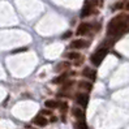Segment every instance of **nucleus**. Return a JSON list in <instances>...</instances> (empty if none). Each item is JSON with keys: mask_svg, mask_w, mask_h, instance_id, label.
Returning <instances> with one entry per match:
<instances>
[{"mask_svg": "<svg viewBox=\"0 0 129 129\" xmlns=\"http://www.w3.org/2000/svg\"><path fill=\"white\" fill-rule=\"evenodd\" d=\"M52 110H50V108H46V110H42L41 111V115H43V116H48V115H51V112Z\"/></svg>", "mask_w": 129, "mask_h": 129, "instance_id": "nucleus-20", "label": "nucleus"}, {"mask_svg": "<svg viewBox=\"0 0 129 129\" xmlns=\"http://www.w3.org/2000/svg\"><path fill=\"white\" fill-rule=\"evenodd\" d=\"M89 46V42L86 39H83V38H78V39H74L72 41V43L69 44V48L71 50H82Z\"/></svg>", "mask_w": 129, "mask_h": 129, "instance_id": "nucleus-6", "label": "nucleus"}, {"mask_svg": "<svg viewBox=\"0 0 129 129\" xmlns=\"http://www.w3.org/2000/svg\"><path fill=\"white\" fill-rule=\"evenodd\" d=\"M108 52H110V47L101 46L91 56H90V63H91L94 67H99L102 64V61L106 59V56L108 55Z\"/></svg>", "mask_w": 129, "mask_h": 129, "instance_id": "nucleus-2", "label": "nucleus"}, {"mask_svg": "<svg viewBox=\"0 0 129 129\" xmlns=\"http://www.w3.org/2000/svg\"><path fill=\"white\" fill-rule=\"evenodd\" d=\"M69 77H71V73L63 72L61 74H59L57 77H55L54 80H52V83H55V85H60V83H64Z\"/></svg>", "mask_w": 129, "mask_h": 129, "instance_id": "nucleus-12", "label": "nucleus"}, {"mask_svg": "<svg viewBox=\"0 0 129 129\" xmlns=\"http://www.w3.org/2000/svg\"><path fill=\"white\" fill-rule=\"evenodd\" d=\"M61 85H63V86H61V91H67V90H69V89L74 85V81H68V80H67L64 83H61Z\"/></svg>", "mask_w": 129, "mask_h": 129, "instance_id": "nucleus-16", "label": "nucleus"}, {"mask_svg": "<svg viewBox=\"0 0 129 129\" xmlns=\"http://www.w3.org/2000/svg\"><path fill=\"white\" fill-rule=\"evenodd\" d=\"M44 106H46V108H50V110H56L59 108L60 106V102L56 101V99H47L44 102Z\"/></svg>", "mask_w": 129, "mask_h": 129, "instance_id": "nucleus-14", "label": "nucleus"}, {"mask_svg": "<svg viewBox=\"0 0 129 129\" xmlns=\"http://www.w3.org/2000/svg\"><path fill=\"white\" fill-rule=\"evenodd\" d=\"M26 129H37V128H31L30 125H26Z\"/></svg>", "mask_w": 129, "mask_h": 129, "instance_id": "nucleus-25", "label": "nucleus"}, {"mask_svg": "<svg viewBox=\"0 0 129 129\" xmlns=\"http://www.w3.org/2000/svg\"><path fill=\"white\" fill-rule=\"evenodd\" d=\"M22 51H26V48H17V50L12 51V54H17V52H22Z\"/></svg>", "mask_w": 129, "mask_h": 129, "instance_id": "nucleus-24", "label": "nucleus"}, {"mask_svg": "<svg viewBox=\"0 0 129 129\" xmlns=\"http://www.w3.org/2000/svg\"><path fill=\"white\" fill-rule=\"evenodd\" d=\"M74 101H76V103H77L80 107L85 108L86 106H87V103H89V95L85 91L77 93V94H76V96H74Z\"/></svg>", "mask_w": 129, "mask_h": 129, "instance_id": "nucleus-5", "label": "nucleus"}, {"mask_svg": "<svg viewBox=\"0 0 129 129\" xmlns=\"http://www.w3.org/2000/svg\"><path fill=\"white\" fill-rule=\"evenodd\" d=\"M64 57H65V59H68V60H72V61H76V60L81 59V57H82V55L80 54V52H78L77 50H72V51H69V52H67V54L64 55Z\"/></svg>", "mask_w": 129, "mask_h": 129, "instance_id": "nucleus-13", "label": "nucleus"}, {"mask_svg": "<svg viewBox=\"0 0 129 129\" xmlns=\"http://www.w3.org/2000/svg\"><path fill=\"white\" fill-rule=\"evenodd\" d=\"M124 11L129 12V0H125V7H124Z\"/></svg>", "mask_w": 129, "mask_h": 129, "instance_id": "nucleus-22", "label": "nucleus"}, {"mask_svg": "<svg viewBox=\"0 0 129 129\" xmlns=\"http://www.w3.org/2000/svg\"><path fill=\"white\" fill-rule=\"evenodd\" d=\"M48 121H50V123H56V121H57V117H56V116H51Z\"/></svg>", "mask_w": 129, "mask_h": 129, "instance_id": "nucleus-23", "label": "nucleus"}, {"mask_svg": "<svg viewBox=\"0 0 129 129\" xmlns=\"http://www.w3.org/2000/svg\"><path fill=\"white\" fill-rule=\"evenodd\" d=\"M61 121H65V115H61Z\"/></svg>", "mask_w": 129, "mask_h": 129, "instance_id": "nucleus-26", "label": "nucleus"}, {"mask_svg": "<svg viewBox=\"0 0 129 129\" xmlns=\"http://www.w3.org/2000/svg\"><path fill=\"white\" fill-rule=\"evenodd\" d=\"M129 31V14L119 13L107 25V38L112 42L117 41L119 38L125 35Z\"/></svg>", "mask_w": 129, "mask_h": 129, "instance_id": "nucleus-1", "label": "nucleus"}, {"mask_svg": "<svg viewBox=\"0 0 129 129\" xmlns=\"http://www.w3.org/2000/svg\"><path fill=\"white\" fill-rule=\"evenodd\" d=\"M95 4H96V0L87 2V3L85 4V7L82 8L81 18H86V17H89V16H91L93 13H96V11H95Z\"/></svg>", "mask_w": 129, "mask_h": 129, "instance_id": "nucleus-4", "label": "nucleus"}, {"mask_svg": "<svg viewBox=\"0 0 129 129\" xmlns=\"http://www.w3.org/2000/svg\"><path fill=\"white\" fill-rule=\"evenodd\" d=\"M93 29H94V25L91 24V22H81L74 34L78 35V37H85V35H89L90 33H91Z\"/></svg>", "mask_w": 129, "mask_h": 129, "instance_id": "nucleus-3", "label": "nucleus"}, {"mask_svg": "<svg viewBox=\"0 0 129 129\" xmlns=\"http://www.w3.org/2000/svg\"><path fill=\"white\" fill-rule=\"evenodd\" d=\"M78 89H81L82 91H91L93 90V82L91 81H86V80H81L78 81Z\"/></svg>", "mask_w": 129, "mask_h": 129, "instance_id": "nucleus-9", "label": "nucleus"}, {"mask_svg": "<svg viewBox=\"0 0 129 129\" xmlns=\"http://www.w3.org/2000/svg\"><path fill=\"white\" fill-rule=\"evenodd\" d=\"M124 7H125V0H120V2L112 5V11H121V9H124Z\"/></svg>", "mask_w": 129, "mask_h": 129, "instance_id": "nucleus-15", "label": "nucleus"}, {"mask_svg": "<svg viewBox=\"0 0 129 129\" xmlns=\"http://www.w3.org/2000/svg\"><path fill=\"white\" fill-rule=\"evenodd\" d=\"M74 129H87V125L85 120H77V123L74 125Z\"/></svg>", "mask_w": 129, "mask_h": 129, "instance_id": "nucleus-17", "label": "nucleus"}, {"mask_svg": "<svg viewBox=\"0 0 129 129\" xmlns=\"http://www.w3.org/2000/svg\"><path fill=\"white\" fill-rule=\"evenodd\" d=\"M82 76L85 78H89L90 81H95L96 80V69L91 67H85L82 69Z\"/></svg>", "mask_w": 129, "mask_h": 129, "instance_id": "nucleus-7", "label": "nucleus"}, {"mask_svg": "<svg viewBox=\"0 0 129 129\" xmlns=\"http://www.w3.org/2000/svg\"><path fill=\"white\" fill-rule=\"evenodd\" d=\"M59 108H60V111H61L63 113H65L67 110H68V103H67V102H60Z\"/></svg>", "mask_w": 129, "mask_h": 129, "instance_id": "nucleus-18", "label": "nucleus"}, {"mask_svg": "<svg viewBox=\"0 0 129 129\" xmlns=\"http://www.w3.org/2000/svg\"><path fill=\"white\" fill-rule=\"evenodd\" d=\"M69 68H71V63L69 61H60V63H57L55 65L54 71L56 73H63V72H67Z\"/></svg>", "mask_w": 129, "mask_h": 129, "instance_id": "nucleus-8", "label": "nucleus"}, {"mask_svg": "<svg viewBox=\"0 0 129 129\" xmlns=\"http://www.w3.org/2000/svg\"><path fill=\"white\" fill-rule=\"evenodd\" d=\"M82 61H83V60H82V57H81V59H78V60H76L74 65H76V67H80V65H82Z\"/></svg>", "mask_w": 129, "mask_h": 129, "instance_id": "nucleus-21", "label": "nucleus"}, {"mask_svg": "<svg viewBox=\"0 0 129 129\" xmlns=\"http://www.w3.org/2000/svg\"><path fill=\"white\" fill-rule=\"evenodd\" d=\"M72 35H73V31H72V30H68V31H65V34L61 35V38H63V39H68V38H71Z\"/></svg>", "mask_w": 129, "mask_h": 129, "instance_id": "nucleus-19", "label": "nucleus"}, {"mask_svg": "<svg viewBox=\"0 0 129 129\" xmlns=\"http://www.w3.org/2000/svg\"><path fill=\"white\" fill-rule=\"evenodd\" d=\"M72 115L77 120H85V111L82 107H73L72 108Z\"/></svg>", "mask_w": 129, "mask_h": 129, "instance_id": "nucleus-11", "label": "nucleus"}, {"mask_svg": "<svg viewBox=\"0 0 129 129\" xmlns=\"http://www.w3.org/2000/svg\"><path fill=\"white\" fill-rule=\"evenodd\" d=\"M50 123V121L46 119V117H44L43 115H41V113H39V115H37L34 119H33V124H35L37 126H46L47 124Z\"/></svg>", "mask_w": 129, "mask_h": 129, "instance_id": "nucleus-10", "label": "nucleus"}]
</instances>
